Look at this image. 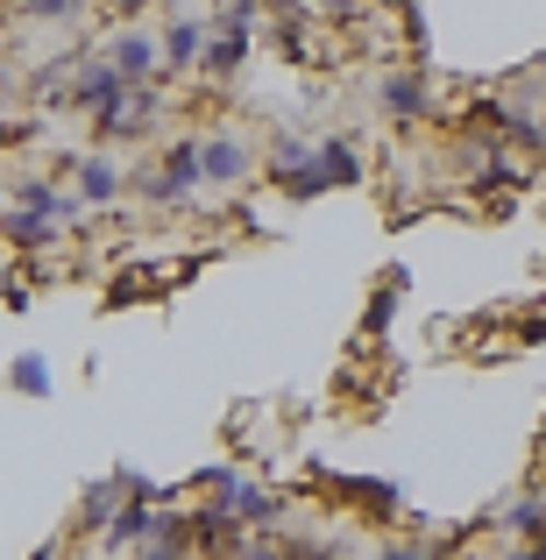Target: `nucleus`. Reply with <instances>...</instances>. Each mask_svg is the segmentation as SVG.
<instances>
[{"instance_id": "nucleus-17", "label": "nucleus", "mask_w": 546, "mask_h": 560, "mask_svg": "<svg viewBox=\"0 0 546 560\" xmlns=\"http://www.w3.org/2000/svg\"><path fill=\"white\" fill-rule=\"evenodd\" d=\"M348 504H362L369 518H405V497L391 490V482H341Z\"/></svg>"}, {"instance_id": "nucleus-12", "label": "nucleus", "mask_w": 546, "mask_h": 560, "mask_svg": "<svg viewBox=\"0 0 546 560\" xmlns=\"http://www.w3.org/2000/svg\"><path fill=\"white\" fill-rule=\"evenodd\" d=\"M156 164L171 171V185H178L185 199H199V136H171V142H164V156H156Z\"/></svg>"}, {"instance_id": "nucleus-14", "label": "nucleus", "mask_w": 546, "mask_h": 560, "mask_svg": "<svg viewBox=\"0 0 546 560\" xmlns=\"http://www.w3.org/2000/svg\"><path fill=\"white\" fill-rule=\"evenodd\" d=\"M8 390H14V397H36V405H43V397H50V390H57V376H50V362H43V355H36V348H28V355H14V362H8Z\"/></svg>"}, {"instance_id": "nucleus-7", "label": "nucleus", "mask_w": 546, "mask_h": 560, "mask_svg": "<svg viewBox=\"0 0 546 560\" xmlns=\"http://www.w3.org/2000/svg\"><path fill=\"white\" fill-rule=\"evenodd\" d=\"M114 93H121V71H114L107 57H79V65H71L65 107H79V114H100V107H107Z\"/></svg>"}, {"instance_id": "nucleus-21", "label": "nucleus", "mask_w": 546, "mask_h": 560, "mask_svg": "<svg viewBox=\"0 0 546 560\" xmlns=\"http://www.w3.org/2000/svg\"><path fill=\"white\" fill-rule=\"evenodd\" d=\"M369 8H376V0H313V14H327V22H356Z\"/></svg>"}, {"instance_id": "nucleus-22", "label": "nucleus", "mask_w": 546, "mask_h": 560, "mask_svg": "<svg viewBox=\"0 0 546 560\" xmlns=\"http://www.w3.org/2000/svg\"><path fill=\"white\" fill-rule=\"evenodd\" d=\"M0 299H8V313H28V277H0Z\"/></svg>"}, {"instance_id": "nucleus-19", "label": "nucleus", "mask_w": 546, "mask_h": 560, "mask_svg": "<svg viewBox=\"0 0 546 560\" xmlns=\"http://www.w3.org/2000/svg\"><path fill=\"white\" fill-rule=\"evenodd\" d=\"M14 22H79L85 0H8Z\"/></svg>"}, {"instance_id": "nucleus-8", "label": "nucleus", "mask_w": 546, "mask_h": 560, "mask_svg": "<svg viewBox=\"0 0 546 560\" xmlns=\"http://www.w3.org/2000/svg\"><path fill=\"white\" fill-rule=\"evenodd\" d=\"M150 533H156V504H150V497H121V504H114V518L100 525L107 553H136Z\"/></svg>"}, {"instance_id": "nucleus-6", "label": "nucleus", "mask_w": 546, "mask_h": 560, "mask_svg": "<svg viewBox=\"0 0 546 560\" xmlns=\"http://www.w3.org/2000/svg\"><path fill=\"white\" fill-rule=\"evenodd\" d=\"M71 191H79L93 213H107V206H121V191H128V178H121V164H114L107 150H85L79 164H71Z\"/></svg>"}, {"instance_id": "nucleus-3", "label": "nucleus", "mask_w": 546, "mask_h": 560, "mask_svg": "<svg viewBox=\"0 0 546 560\" xmlns=\"http://www.w3.org/2000/svg\"><path fill=\"white\" fill-rule=\"evenodd\" d=\"M376 107L391 121H426L433 114V85H426V65H391L376 79Z\"/></svg>"}, {"instance_id": "nucleus-10", "label": "nucleus", "mask_w": 546, "mask_h": 560, "mask_svg": "<svg viewBox=\"0 0 546 560\" xmlns=\"http://www.w3.org/2000/svg\"><path fill=\"white\" fill-rule=\"evenodd\" d=\"M248 50H256V28H228V36H206V50H199V71L213 85H228L234 71L248 65Z\"/></svg>"}, {"instance_id": "nucleus-4", "label": "nucleus", "mask_w": 546, "mask_h": 560, "mask_svg": "<svg viewBox=\"0 0 546 560\" xmlns=\"http://www.w3.org/2000/svg\"><path fill=\"white\" fill-rule=\"evenodd\" d=\"M100 57L121 71V85H150V79H164V50H156L150 28H114Z\"/></svg>"}, {"instance_id": "nucleus-16", "label": "nucleus", "mask_w": 546, "mask_h": 560, "mask_svg": "<svg viewBox=\"0 0 546 560\" xmlns=\"http://www.w3.org/2000/svg\"><path fill=\"white\" fill-rule=\"evenodd\" d=\"M497 533H511V539H546V497H511L504 518H497Z\"/></svg>"}, {"instance_id": "nucleus-15", "label": "nucleus", "mask_w": 546, "mask_h": 560, "mask_svg": "<svg viewBox=\"0 0 546 560\" xmlns=\"http://www.w3.org/2000/svg\"><path fill=\"white\" fill-rule=\"evenodd\" d=\"M128 191H136L142 206H178V213H185V206H191L185 191L171 185V171H164V164H142V171H128Z\"/></svg>"}, {"instance_id": "nucleus-5", "label": "nucleus", "mask_w": 546, "mask_h": 560, "mask_svg": "<svg viewBox=\"0 0 546 560\" xmlns=\"http://www.w3.org/2000/svg\"><path fill=\"white\" fill-rule=\"evenodd\" d=\"M156 50H164V79H191V71H199V50H206V14L171 8V22H164V36H156Z\"/></svg>"}, {"instance_id": "nucleus-20", "label": "nucleus", "mask_w": 546, "mask_h": 560, "mask_svg": "<svg viewBox=\"0 0 546 560\" xmlns=\"http://www.w3.org/2000/svg\"><path fill=\"white\" fill-rule=\"evenodd\" d=\"M397 284H405L397 270L376 284V299H369V313H362V334H383V327H391V313H397Z\"/></svg>"}, {"instance_id": "nucleus-23", "label": "nucleus", "mask_w": 546, "mask_h": 560, "mask_svg": "<svg viewBox=\"0 0 546 560\" xmlns=\"http://www.w3.org/2000/svg\"><path fill=\"white\" fill-rule=\"evenodd\" d=\"M128 560H185V553H178V547H164V539H142V547L128 553Z\"/></svg>"}, {"instance_id": "nucleus-13", "label": "nucleus", "mask_w": 546, "mask_h": 560, "mask_svg": "<svg viewBox=\"0 0 546 560\" xmlns=\"http://www.w3.org/2000/svg\"><path fill=\"white\" fill-rule=\"evenodd\" d=\"M263 178L284 191L291 206H305V199H320V191H334V185H327V171H320L313 156H305V164H284V171H263Z\"/></svg>"}, {"instance_id": "nucleus-2", "label": "nucleus", "mask_w": 546, "mask_h": 560, "mask_svg": "<svg viewBox=\"0 0 546 560\" xmlns=\"http://www.w3.org/2000/svg\"><path fill=\"white\" fill-rule=\"evenodd\" d=\"M248 178H256V142L234 136V128H206V136H199V185L234 191Z\"/></svg>"}, {"instance_id": "nucleus-11", "label": "nucleus", "mask_w": 546, "mask_h": 560, "mask_svg": "<svg viewBox=\"0 0 546 560\" xmlns=\"http://www.w3.org/2000/svg\"><path fill=\"white\" fill-rule=\"evenodd\" d=\"M0 242L22 248V256H36V248H50V242H57V220L28 213V206H0Z\"/></svg>"}, {"instance_id": "nucleus-24", "label": "nucleus", "mask_w": 546, "mask_h": 560, "mask_svg": "<svg viewBox=\"0 0 546 560\" xmlns=\"http://www.w3.org/2000/svg\"><path fill=\"white\" fill-rule=\"evenodd\" d=\"M504 560H546V539H525V547H511Z\"/></svg>"}, {"instance_id": "nucleus-1", "label": "nucleus", "mask_w": 546, "mask_h": 560, "mask_svg": "<svg viewBox=\"0 0 546 560\" xmlns=\"http://www.w3.org/2000/svg\"><path fill=\"white\" fill-rule=\"evenodd\" d=\"M199 490H213V504L228 511L234 525H248V533H277V525H284V504H277V490H263V482L234 476V468H206Z\"/></svg>"}, {"instance_id": "nucleus-9", "label": "nucleus", "mask_w": 546, "mask_h": 560, "mask_svg": "<svg viewBox=\"0 0 546 560\" xmlns=\"http://www.w3.org/2000/svg\"><path fill=\"white\" fill-rule=\"evenodd\" d=\"M313 164L327 171V185L341 191V185H362L369 178V156H362V142H348V136H320L313 142Z\"/></svg>"}, {"instance_id": "nucleus-25", "label": "nucleus", "mask_w": 546, "mask_h": 560, "mask_svg": "<svg viewBox=\"0 0 546 560\" xmlns=\"http://www.w3.org/2000/svg\"><path fill=\"white\" fill-rule=\"evenodd\" d=\"M0 206H8V178H0Z\"/></svg>"}, {"instance_id": "nucleus-18", "label": "nucleus", "mask_w": 546, "mask_h": 560, "mask_svg": "<svg viewBox=\"0 0 546 560\" xmlns=\"http://www.w3.org/2000/svg\"><path fill=\"white\" fill-rule=\"evenodd\" d=\"M114 504H121V482H114V476H100L93 490L79 497V525H85V533H100V525L114 518Z\"/></svg>"}]
</instances>
